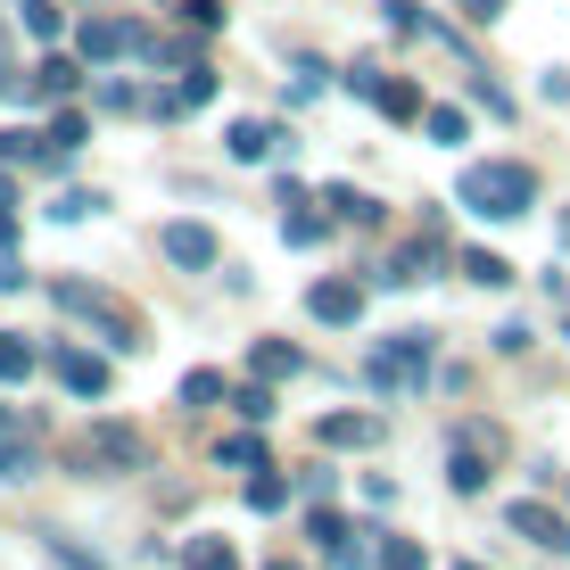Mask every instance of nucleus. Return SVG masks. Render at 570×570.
<instances>
[{"mask_svg":"<svg viewBox=\"0 0 570 570\" xmlns=\"http://www.w3.org/2000/svg\"><path fill=\"white\" fill-rule=\"evenodd\" d=\"M455 207H471L480 224H521L538 207V166L529 157H480L455 174Z\"/></svg>","mask_w":570,"mask_h":570,"instance_id":"nucleus-1","label":"nucleus"},{"mask_svg":"<svg viewBox=\"0 0 570 570\" xmlns=\"http://www.w3.org/2000/svg\"><path fill=\"white\" fill-rule=\"evenodd\" d=\"M50 306L67 314V323L100 331L108 347H141V314H132L125 298H116L108 282H91V273H58V282H50Z\"/></svg>","mask_w":570,"mask_h":570,"instance_id":"nucleus-2","label":"nucleus"},{"mask_svg":"<svg viewBox=\"0 0 570 570\" xmlns=\"http://www.w3.org/2000/svg\"><path fill=\"white\" fill-rule=\"evenodd\" d=\"M455 257H446V232H439V215H422V232L405 248H389V265H372V282H389V289H414L430 282V273H446Z\"/></svg>","mask_w":570,"mask_h":570,"instance_id":"nucleus-3","label":"nucleus"},{"mask_svg":"<svg viewBox=\"0 0 570 570\" xmlns=\"http://www.w3.org/2000/svg\"><path fill=\"white\" fill-rule=\"evenodd\" d=\"M224 157L232 166H282V157H298V132L273 125V116H232L224 125Z\"/></svg>","mask_w":570,"mask_h":570,"instance_id":"nucleus-4","label":"nucleus"},{"mask_svg":"<svg viewBox=\"0 0 570 570\" xmlns=\"http://www.w3.org/2000/svg\"><path fill=\"white\" fill-rule=\"evenodd\" d=\"M75 463H83V471H141L149 463V439H141V430H132V422H91V439L83 446H75Z\"/></svg>","mask_w":570,"mask_h":570,"instance_id":"nucleus-5","label":"nucleus"},{"mask_svg":"<svg viewBox=\"0 0 570 570\" xmlns=\"http://www.w3.org/2000/svg\"><path fill=\"white\" fill-rule=\"evenodd\" d=\"M157 248H166V265H183V273L224 265V240H215V224H199V215H174V224L157 232Z\"/></svg>","mask_w":570,"mask_h":570,"instance_id":"nucleus-6","label":"nucleus"},{"mask_svg":"<svg viewBox=\"0 0 570 570\" xmlns=\"http://www.w3.org/2000/svg\"><path fill=\"white\" fill-rule=\"evenodd\" d=\"M504 529L529 538L538 554H570V513H554L546 497H513V504H504Z\"/></svg>","mask_w":570,"mask_h":570,"instance_id":"nucleus-7","label":"nucleus"},{"mask_svg":"<svg viewBox=\"0 0 570 570\" xmlns=\"http://www.w3.org/2000/svg\"><path fill=\"white\" fill-rule=\"evenodd\" d=\"M306 314L331 331H356L364 323V282H340V273H323V282L306 289Z\"/></svg>","mask_w":570,"mask_h":570,"instance_id":"nucleus-8","label":"nucleus"},{"mask_svg":"<svg viewBox=\"0 0 570 570\" xmlns=\"http://www.w3.org/2000/svg\"><path fill=\"white\" fill-rule=\"evenodd\" d=\"M381 439H389V414H323L314 422V446H331V455H364Z\"/></svg>","mask_w":570,"mask_h":570,"instance_id":"nucleus-9","label":"nucleus"},{"mask_svg":"<svg viewBox=\"0 0 570 570\" xmlns=\"http://www.w3.org/2000/svg\"><path fill=\"white\" fill-rule=\"evenodd\" d=\"M83 75H91V58H83V50H58V42H50V50H42V67H33V100H50V108H58V100H75V91H83Z\"/></svg>","mask_w":570,"mask_h":570,"instance_id":"nucleus-10","label":"nucleus"},{"mask_svg":"<svg viewBox=\"0 0 570 570\" xmlns=\"http://www.w3.org/2000/svg\"><path fill=\"white\" fill-rule=\"evenodd\" d=\"M50 372H58V389H67V397H83V405H100V397H108V364L91 356V347H58Z\"/></svg>","mask_w":570,"mask_h":570,"instance_id":"nucleus-11","label":"nucleus"},{"mask_svg":"<svg viewBox=\"0 0 570 570\" xmlns=\"http://www.w3.org/2000/svg\"><path fill=\"white\" fill-rule=\"evenodd\" d=\"M33 471H42V422H26V430H0V480H9V488H26Z\"/></svg>","mask_w":570,"mask_h":570,"instance_id":"nucleus-12","label":"nucleus"},{"mask_svg":"<svg viewBox=\"0 0 570 570\" xmlns=\"http://www.w3.org/2000/svg\"><path fill=\"white\" fill-rule=\"evenodd\" d=\"M215 91H224V75L207 67V58H190V67H174V100H183V116H207Z\"/></svg>","mask_w":570,"mask_h":570,"instance_id":"nucleus-13","label":"nucleus"},{"mask_svg":"<svg viewBox=\"0 0 570 570\" xmlns=\"http://www.w3.org/2000/svg\"><path fill=\"white\" fill-rule=\"evenodd\" d=\"M248 372H257V381H298V372H306V347H289V340H248Z\"/></svg>","mask_w":570,"mask_h":570,"instance_id":"nucleus-14","label":"nucleus"},{"mask_svg":"<svg viewBox=\"0 0 570 570\" xmlns=\"http://www.w3.org/2000/svg\"><path fill=\"white\" fill-rule=\"evenodd\" d=\"M323 207L331 215H340V224H356V232H372V224H381V199H372V190H356V183H323Z\"/></svg>","mask_w":570,"mask_h":570,"instance_id":"nucleus-15","label":"nucleus"},{"mask_svg":"<svg viewBox=\"0 0 570 570\" xmlns=\"http://www.w3.org/2000/svg\"><path fill=\"white\" fill-rule=\"evenodd\" d=\"M75 50H83L91 67H108V58H125V26H116V17H100V9H91L83 26H75Z\"/></svg>","mask_w":570,"mask_h":570,"instance_id":"nucleus-16","label":"nucleus"},{"mask_svg":"<svg viewBox=\"0 0 570 570\" xmlns=\"http://www.w3.org/2000/svg\"><path fill=\"white\" fill-rule=\"evenodd\" d=\"M372 108H381L389 116V125H422V83H414V75H389V83H381V100H372Z\"/></svg>","mask_w":570,"mask_h":570,"instance_id":"nucleus-17","label":"nucleus"},{"mask_svg":"<svg viewBox=\"0 0 570 570\" xmlns=\"http://www.w3.org/2000/svg\"><path fill=\"white\" fill-rule=\"evenodd\" d=\"M42 141H50V157H75V149L91 141V116L75 108V100H58V108H50V132H42Z\"/></svg>","mask_w":570,"mask_h":570,"instance_id":"nucleus-18","label":"nucleus"},{"mask_svg":"<svg viewBox=\"0 0 570 570\" xmlns=\"http://www.w3.org/2000/svg\"><path fill=\"white\" fill-rule=\"evenodd\" d=\"M33 372H42V347H33L26 331H0V389L33 381Z\"/></svg>","mask_w":570,"mask_h":570,"instance_id":"nucleus-19","label":"nucleus"},{"mask_svg":"<svg viewBox=\"0 0 570 570\" xmlns=\"http://www.w3.org/2000/svg\"><path fill=\"white\" fill-rule=\"evenodd\" d=\"M446 488H455V497H480V488H488V455H480V446H446Z\"/></svg>","mask_w":570,"mask_h":570,"instance_id":"nucleus-20","label":"nucleus"},{"mask_svg":"<svg viewBox=\"0 0 570 570\" xmlns=\"http://www.w3.org/2000/svg\"><path fill=\"white\" fill-rule=\"evenodd\" d=\"M183 570H240V546L215 538V529H199V538L183 546Z\"/></svg>","mask_w":570,"mask_h":570,"instance_id":"nucleus-21","label":"nucleus"},{"mask_svg":"<svg viewBox=\"0 0 570 570\" xmlns=\"http://www.w3.org/2000/svg\"><path fill=\"white\" fill-rule=\"evenodd\" d=\"M240 497H248V513H282V504H289V497H298V488H289V480H282V471H273V463H265V471H248V480H240Z\"/></svg>","mask_w":570,"mask_h":570,"instance_id":"nucleus-22","label":"nucleus"},{"mask_svg":"<svg viewBox=\"0 0 570 570\" xmlns=\"http://www.w3.org/2000/svg\"><path fill=\"white\" fill-rule=\"evenodd\" d=\"M17 33H26V42H58V33H67V9H50V0H17Z\"/></svg>","mask_w":570,"mask_h":570,"instance_id":"nucleus-23","label":"nucleus"},{"mask_svg":"<svg viewBox=\"0 0 570 570\" xmlns=\"http://www.w3.org/2000/svg\"><path fill=\"white\" fill-rule=\"evenodd\" d=\"M331 224H340V215H314V207L298 199V207L282 215V240H289V248H323V240H331Z\"/></svg>","mask_w":570,"mask_h":570,"instance_id":"nucleus-24","label":"nucleus"},{"mask_svg":"<svg viewBox=\"0 0 570 570\" xmlns=\"http://www.w3.org/2000/svg\"><path fill=\"white\" fill-rule=\"evenodd\" d=\"M455 273H463V282H480V289H513V265H504L497 248H463Z\"/></svg>","mask_w":570,"mask_h":570,"instance_id":"nucleus-25","label":"nucleus"},{"mask_svg":"<svg viewBox=\"0 0 570 570\" xmlns=\"http://www.w3.org/2000/svg\"><path fill=\"white\" fill-rule=\"evenodd\" d=\"M215 463H224V471H265V463H273V455H265V430L248 422L240 439H224V446H215Z\"/></svg>","mask_w":570,"mask_h":570,"instance_id":"nucleus-26","label":"nucleus"},{"mask_svg":"<svg viewBox=\"0 0 570 570\" xmlns=\"http://www.w3.org/2000/svg\"><path fill=\"white\" fill-rule=\"evenodd\" d=\"M381 26L397 33V42H430V9L422 0H381Z\"/></svg>","mask_w":570,"mask_h":570,"instance_id":"nucleus-27","label":"nucleus"},{"mask_svg":"<svg viewBox=\"0 0 570 570\" xmlns=\"http://www.w3.org/2000/svg\"><path fill=\"white\" fill-rule=\"evenodd\" d=\"M422 132H430L439 149H455V141H471V116L446 108V100H430V108H422Z\"/></svg>","mask_w":570,"mask_h":570,"instance_id":"nucleus-28","label":"nucleus"},{"mask_svg":"<svg viewBox=\"0 0 570 570\" xmlns=\"http://www.w3.org/2000/svg\"><path fill=\"white\" fill-rule=\"evenodd\" d=\"M232 414H240V422H257V430H265V422H273V381H257V372H248V381H240V389H232Z\"/></svg>","mask_w":570,"mask_h":570,"instance_id":"nucleus-29","label":"nucleus"},{"mask_svg":"<svg viewBox=\"0 0 570 570\" xmlns=\"http://www.w3.org/2000/svg\"><path fill=\"white\" fill-rule=\"evenodd\" d=\"M174 17H183V33H224L232 26L224 0H174Z\"/></svg>","mask_w":570,"mask_h":570,"instance_id":"nucleus-30","label":"nucleus"},{"mask_svg":"<svg viewBox=\"0 0 570 570\" xmlns=\"http://www.w3.org/2000/svg\"><path fill=\"white\" fill-rule=\"evenodd\" d=\"M372 570H430V554H422V538H381Z\"/></svg>","mask_w":570,"mask_h":570,"instance_id":"nucleus-31","label":"nucleus"},{"mask_svg":"<svg viewBox=\"0 0 570 570\" xmlns=\"http://www.w3.org/2000/svg\"><path fill=\"white\" fill-rule=\"evenodd\" d=\"M100 207H108V199H100V190H83V183H75V190H58V199H50V215H58V224H91Z\"/></svg>","mask_w":570,"mask_h":570,"instance_id":"nucleus-32","label":"nucleus"},{"mask_svg":"<svg viewBox=\"0 0 570 570\" xmlns=\"http://www.w3.org/2000/svg\"><path fill=\"white\" fill-rule=\"evenodd\" d=\"M463 83H471V100H480L488 116H521V108H513V91H504V83H488V67H463Z\"/></svg>","mask_w":570,"mask_h":570,"instance_id":"nucleus-33","label":"nucleus"},{"mask_svg":"<svg viewBox=\"0 0 570 570\" xmlns=\"http://www.w3.org/2000/svg\"><path fill=\"white\" fill-rule=\"evenodd\" d=\"M50 570H108V562L91 554L83 538H58V529H50Z\"/></svg>","mask_w":570,"mask_h":570,"instance_id":"nucleus-34","label":"nucleus"},{"mask_svg":"<svg viewBox=\"0 0 570 570\" xmlns=\"http://www.w3.org/2000/svg\"><path fill=\"white\" fill-rule=\"evenodd\" d=\"M215 397H232V389H224V372H183V405H215Z\"/></svg>","mask_w":570,"mask_h":570,"instance_id":"nucleus-35","label":"nucleus"},{"mask_svg":"<svg viewBox=\"0 0 570 570\" xmlns=\"http://www.w3.org/2000/svg\"><path fill=\"white\" fill-rule=\"evenodd\" d=\"M100 108H108V116H132V108H149V91L125 75V83H100Z\"/></svg>","mask_w":570,"mask_h":570,"instance_id":"nucleus-36","label":"nucleus"},{"mask_svg":"<svg viewBox=\"0 0 570 570\" xmlns=\"http://www.w3.org/2000/svg\"><path fill=\"white\" fill-rule=\"evenodd\" d=\"M289 488H298V497H314V504H331V497H340V471H298Z\"/></svg>","mask_w":570,"mask_h":570,"instance_id":"nucleus-37","label":"nucleus"},{"mask_svg":"<svg viewBox=\"0 0 570 570\" xmlns=\"http://www.w3.org/2000/svg\"><path fill=\"white\" fill-rule=\"evenodd\" d=\"M381 83H389V75L372 67V58H356V67H347V91H356V100H381Z\"/></svg>","mask_w":570,"mask_h":570,"instance_id":"nucleus-38","label":"nucleus"},{"mask_svg":"<svg viewBox=\"0 0 570 570\" xmlns=\"http://www.w3.org/2000/svg\"><path fill=\"white\" fill-rule=\"evenodd\" d=\"M0 100H17V108L33 100V75H26V67H9V58H0Z\"/></svg>","mask_w":570,"mask_h":570,"instance_id":"nucleus-39","label":"nucleus"},{"mask_svg":"<svg viewBox=\"0 0 570 570\" xmlns=\"http://www.w3.org/2000/svg\"><path fill=\"white\" fill-rule=\"evenodd\" d=\"M504 9H513V0H455V17H463V26H497Z\"/></svg>","mask_w":570,"mask_h":570,"instance_id":"nucleus-40","label":"nucleus"},{"mask_svg":"<svg viewBox=\"0 0 570 570\" xmlns=\"http://www.w3.org/2000/svg\"><path fill=\"white\" fill-rule=\"evenodd\" d=\"M538 100H554V108H570V67H546V75H538Z\"/></svg>","mask_w":570,"mask_h":570,"instance_id":"nucleus-41","label":"nucleus"},{"mask_svg":"<svg viewBox=\"0 0 570 570\" xmlns=\"http://www.w3.org/2000/svg\"><path fill=\"white\" fill-rule=\"evenodd\" d=\"M529 340H538L529 323H504V331H497V356H529Z\"/></svg>","mask_w":570,"mask_h":570,"instance_id":"nucleus-42","label":"nucleus"},{"mask_svg":"<svg viewBox=\"0 0 570 570\" xmlns=\"http://www.w3.org/2000/svg\"><path fill=\"white\" fill-rule=\"evenodd\" d=\"M455 439H463V446H480V455H497V446H504V439H497V422H463Z\"/></svg>","mask_w":570,"mask_h":570,"instance_id":"nucleus-43","label":"nucleus"},{"mask_svg":"<svg viewBox=\"0 0 570 570\" xmlns=\"http://www.w3.org/2000/svg\"><path fill=\"white\" fill-rule=\"evenodd\" d=\"M0 289H26V265H17L9 248H0Z\"/></svg>","mask_w":570,"mask_h":570,"instance_id":"nucleus-44","label":"nucleus"},{"mask_svg":"<svg viewBox=\"0 0 570 570\" xmlns=\"http://www.w3.org/2000/svg\"><path fill=\"white\" fill-rule=\"evenodd\" d=\"M0 248H17V207H0Z\"/></svg>","mask_w":570,"mask_h":570,"instance_id":"nucleus-45","label":"nucleus"},{"mask_svg":"<svg viewBox=\"0 0 570 570\" xmlns=\"http://www.w3.org/2000/svg\"><path fill=\"white\" fill-rule=\"evenodd\" d=\"M33 414H17V405H0V430H26Z\"/></svg>","mask_w":570,"mask_h":570,"instance_id":"nucleus-46","label":"nucleus"},{"mask_svg":"<svg viewBox=\"0 0 570 570\" xmlns=\"http://www.w3.org/2000/svg\"><path fill=\"white\" fill-rule=\"evenodd\" d=\"M0 207H17V183H9V174H0Z\"/></svg>","mask_w":570,"mask_h":570,"instance_id":"nucleus-47","label":"nucleus"},{"mask_svg":"<svg viewBox=\"0 0 570 570\" xmlns=\"http://www.w3.org/2000/svg\"><path fill=\"white\" fill-rule=\"evenodd\" d=\"M265 570H298V562H265Z\"/></svg>","mask_w":570,"mask_h":570,"instance_id":"nucleus-48","label":"nucleus"},{"mask_svg":"<svg viewBox=\"0 0 570 570\" xmlns=\"http://www.w3.org/2000/svg\"><path fill=\"white\" fill-rule=\"evenodd\" d=\"M455 570H488V562H455Z\"/></svg>","mask_w":570,"mask_h":570,"instance_id":"nucleus-49","label":"nucleus"},{"mask_svg":"<svg viewBox=\"0 0 570 570\" xmlns=\"http://www.w3.org/2000/svg\"><path fill=\"white\" fill-rule=\"evenodd\" d=\"M562 240H570V215H562Z\"/></svg>","mask_w":570,"mask_h":570,"instance_id":"nucleus-50","label":"nucleus"},{"mask_svg":"<svg viewBox=\"0 0 570 570\" xmlns=\"http://www.w3.org/2000/svg\"><path fill=\"white\" fill-rule=\"evenodd\" d=\"M562 340H570V323H562Z\"/></svg>","mask_w":570,"mask_h":570,"instance_id":"nucleus-51","label":"nucleus"}]
</instances>
